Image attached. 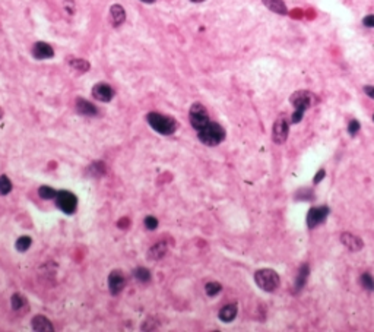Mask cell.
<instances>
[{"label":"cell","mask_w":374,"mask_h":332,"mask_svg":"<svg viewBox=\"0 0 374 332\" xmlns=\"http://www.w3.org/2000/svg\"><path fill=\"white\" fill-rule=\"evenodd\" d=\"M126 286V278L123 275V272L120 271H113L109 277V288L113 296H117L119 293L123 291V288Z\"/></svg>","instance_id":"10"},{"label":"cell","mask_w":374,"mask_h":332,"mask_svg":"<svg viewBox=\"0 0 374 332\" xmlns=\"http://www.w3.org/2000/svg\"><path fill=\"white\" fill-rule=\"evenodd\" d=\"M329 212V206H314V208H310L307 212V220H306L308 228H316L317 225H320L322 222L328 218Z\"/></svg>","instance_id":"7"},{"label":"cell","mask_w":374,"mask_h":332,"mask_svg":"<svg viewBox=\"0 0 374 332\" xmlns=\"http://www.w3.org/2000/svg\"><path fill=\"white\" fill-rule=\"evenodd\" d=\"M254 281L257 284V287L263 291H267V293H272L275 291L276 288L279 287L281 284V278L279 275L273 271V269H259L256 274H254Z\"/></svg>","instance_id":"4"},{"label":"cell","mask_w":374,"mask_h":332,"mask_svg":"<svg viewBox=\"0 0 374 332\" xmlns=\"http://www.w3.org/2000/svg\"><path fill=\"white\" fill-rule=\"evenodd\" d=\"M56 203L65 214H73L76 211L78 199L69 190H59L56 195Z\"/></svg>","instance_id":"6"},{"label":"cell","mask_w":374,"mask_h":332,"mask_svg":"<svg viewBox=\"0 0 374 332\" xmlns=\"http://www.w3.org/2000/svg\"><path fill=\"white\" fill-rule=\"evenodd\" d=\"M76 111L82 116H97L98 114V109L92 103H89L84 98L76 100Z\"/></svg>","instance_id":"14"},{"label":"cell","mask_w":374,"mask_h":332,"mask_svg":"<svg viewBox=\"0 0 374 332\" xmlns=\"http://www.w3.org/2000/svg\"><path fill=\"white\" fill-rule=\"evenodd\" d=\"M0 117H1V114H0Z\"/></svg>","instance_id":"36"},{"label":"cell","mask_w":374,"mask_h":332,"mask_svg":"<svg viewBox=\"0 0 374 332\" xmlns=\"http://www.w3.org/2000/svg\"><path fill=\"white\" fill-rule=\"evenodd\" d=\"M341 242L345 244L350 250H352V252H357V250H360L364 246L363 240L360 237L351 234V233H342L341 234Z\"/></svg>","instance_id":"12"},{"label":"cell","mask_w":374,"mask_h":332,"mask_svg":"<svg viewBox=\"0 0 374 332\" xmlns=\"http://www.w3.org/2000/svg\"><path fill=\"white\" fill-rule=\"evenodd\" d=\"M140 1H143V3H154L155 0H140Z\"/></svg>","instance_id":"33"},{"label":"cell","mask_w":374,"mask_h":332,"mask_svg":"<svg viewBox=\"0 0 374 332\" xmlns=\"http://www.w3.org/2000/svg\"><path fill=\"white\" fill-rule=\"evenodd\" d=\"M133 275H134V278H136L137 281H140V283H146V281L151 280V272H149L146 268H142V266L136 268V269L133 271Z\"/></svg>","instance_id":"19"},{"label":"cell","mask_w":374,"mask_h":332,"mask_svg":"<svg viewBox=\"0 0 374 332\" xmlns=\"http://www.w3.org/2000/svg\"><path fill=\"white\" fill-rule=\"evenodd\" d=\"M221 290H222V286H221L220 283H215V281L208 283V284L205 286V291H206V294H208V296H211V297H214V296L220 294Z\"/></svg>","instance_id":"25"},{"label":"cell","mask_w":374,"mask_h":332,"mask_svg":"<svg viewBox=\"0 0 374 332\" xmlns=\"http://www.w3.org/2000/svg\"><path fill=\"white\" fill-rule=\"evenodd\" d=\"M32 56L38 60H45V59H51L54 56V50L50 44H47L44 41H38L32 47Z\"/></svg>","instance_id":"11"},{"label":"cell","mask_w":374,"mask_h":332,"mask_svg":"<svg viewBox=\"0 0 374 332\" xmlns=\"http://www.w3.org/2000/svg\"><path fill=\"white\" fill-rule=\"evenodd\" d=\"M146 120L155 132L161 135H173L177 131V122L170 116H164L161 113H149L146 116Z\"/></svg>","instance_id":"3"},{"label":"cell","mask_w":374,"mask_h":332,"mask_svg":"<svg viewBox=\"0 0 374 332\" xmlns=\"http://www.w3.org/2000/svg\"><path fill=\"white\" fill-rule=\"evenodd\" d=\"M165 250H167V247H165L164 243L155 244L154 247L149 250V258L151 259H159V258H162L165 255Z\"/></svg>","instance_id":"20"},{"label":"cell","mask_w":374,"mask_h":332,"mask_svg":"<svg viewBox=\"0 0 374 332\" xmlns=\"http://www.w3.org/2000/svg\"><path fill=\"white\" fill-rule=\"evenodd\" d=\"M69 65H70V67H73L75 70H78V72H87V70H89V63L87 60H84V59H72L69 62Z\"/></svg>","instance_id":"21"},{"label":"cell","mask_w":374,"mask_h":332,"mask_svg":"<svg viewBox=\"0 0 374 332\" xmlns=\"http://www.w3.org/2000/svg\"><path fill=\"white\" fill-rule=\"evenodd\" d=\"M31 243H32L31 237H28V236H22V237H19V239L16 240L15 247H16V250H19V252H26V250L31 247Z\"/></svg>","instance_id":"23"},{"label":"cell","mask_w":374,"mask_h":332,"mask_svg":"<svg viewBox=\"0 0 374 332\" xmlns=\"http://www.w3.org/2000/svg\"><path fill=\"white\" fill-rule=\"evenodd\" d=\"M199 141L208 147H217L225 139V129L221 126L220 123L209 122L208 126H205L202 131L198 132Z\"/></svg>","instance_id":"2"},{"label":"cell","mask_w":374,"mask_h":332,"mask_svg":"<svg viewBox=\"0 0 374 332\" xmlns=\"http://www.w3.org/2000/svg\"><path fill=\"white\" fill-rule=\"evenodd\" d=\"M189 120H190V125L193 126V129L196 131H202L205 126H208V123L211 122L209 120V116H208V111L206 109L200 104V103H195L192 107H190V111H189Z\"/></svg>","instance_id":"5"},{"label":"cell","mask_w":374,"mask_h":332,"mask_svg":"<svg viewBox=\"0 0 374 332\" xmlns=\"http://www.w3.org/2000/svg\"><path fill=\"white\" fill-rule=\"evenodd\" d=\"M190 1H195V3H202V1H205V0H190Z\"/></svg>","instance_id":"34"},{"label":"cell","mask_w":374,"mask_h":332,"mask_svg":"<svg viewBox=\"0 0 374 332\" xmlns=\"http://www.w3.org/2000/svg\"><path fill=\"white\" fill-rule=\"evenodd\" d=\"M360 129H361V126H360V122H358V120L352 119L351 122L348 123V133H350L351 136H355L357 133L360 132Z\"/></svg>","instance_id":"28"},{"label":"cell","mask_w":374,"mask_h":332,"mask_svg":"<svg viewBox=\"0 0 374 332\" xmlns=\"http://www.w3.org/2000/svg\"><path fill=\"white\" fill-rule=\"evenodd\" d=\"M237 313H239V308H237V305L236 303H231V305H227V306H224L222 309L220 310V319L222 322H233L234 319H236V316H237Z\"/></svg>","instance_id":"15"},{"label":"cell","mask_w":374,"mask_h":332,"mask_svg":"<svg viewBox=\"0 0 374 332\" xmlns=\"http://www.w3.org/2000/svg\"><path fill=\"white\" fill-rule=\"evenodd\" d=\"M110 16L111 23L114 26H120L122 23H125V21H126V10L120 4H113L110 7Z\"/></svg>","instance_id":"13"},{"label":"cell","mask_w":374,"mask_h":332,"mask_svg":"<svg viewBox=\"0 0 374 332\" xmlns=\"http://www.w3.org/2000/svg\"><path fill=\"white\" fill-rule=\"evenodd\" d=\"M373 120H374V114H373Z\"/></svg>","instance_id":"35"},{"label":"cell","mask_w":374,"mask_h":332,"mask_svg":"<svg viewBox=\"0 0 374 332\" xmlns=\"http://www.w3.org/2000/svg\"><path fill=\"white\" fill-rule=\"evenodd\" d=\"M26 305V300L22 294H13L12 296V308L13 310H21Z\"/></svg>","instance_id":"27"},{"label":"cell","mask_w":374,"mask_h":332,"mask_svg":"<svg viewBox=\"0 0 374 332\" xmlns=\"http://www.w3.org/2000/svg\"><path fill=\"white\" fill-rule=\"evenodd\" d=\"M263 4L272 10L273 13H278V15H286L288 13V7H286L285 1L284 0H262Z\"/></svg>","instance_id":"17"},{"label":"cell","mask_w":374,"mask_h":332,"mask_svg":"<svg viewBox=\"0 0 374 332\" xmlns=\"http://www.w3.org/2000/svg\"><path fill=\"white\" fill-rule=\"evenodd\" d=\"M145 227L151 231H154L155 228L158 227V220L155 217H146L145 218Z\"/></svg>","instance_id":"29"},{"label":"cell","mask_w":374,"mask_h":332,"mask_svg":"<svg viewBox=\"0 0 374 332\" xmlns=\"http://www.w3.org/2000/svg\"><path fill=\"white\" fill-rule=\"evenodd\" d=\"M289 133V123L285 117H279L276 119V122L273 123V129H272V139L275 144H284L288 138Z\"/></svg>","instance_id":"8"},{"label":"cell","mask_w":374,"mask_h":332,"mask_svg":"<svg viewBox=\"0 0 374 332\" xmlns=\"http://www.w3.org/2000/svg\"><path fill=\"white\" fill-rule=\"evenodd\" d=\"M32 328H34V331L38 332H51L54 330L53 324L45 316H41V315H38L32 319Z\"/></svg>","instance_id":"16"},{"label":"cell","mask_w":374,"mask_h":332,"mask_svg":"<svg viewBox=\"0 0 374 332\" xmlns=\"http://www.w3.org/2000/svg\"><path fill=\"white\" fill-rule=\"evenodd\" d=\"M92 95L95 100L98 101H103V103H109L113 100L114 97V89L111 88L109 84H104V82H100V84H95L92 87Z\"/></svg>","instance_id":"9"},{"label":"cell","mask_w":374,"mask_h":332,"mask_svg":"<svg viewBox=\"0 0 374 332\" xmlns=\"http://www.w3.org/2000/svg\"><path fill=\"white\" fill-rule=\"evenodd\" d=\"M360 283L361 286L369 290V291H373L374 290V278L370 275V274H363L361 278H360Z\"/></svg>","instance_id":"26"},{"label":"cell","mask_w":374,"mask_h":332,"mask_svg":"<svg viewBox=\"0 0 374 332\" xmlns=\"http://www.w3.org/2000/svg\"><path fill=\"white\" fill-rule=\"evenodd\" d=\"M364 94L367 95V97H370L372 100H374V85H364Z\"/></svg>","instance_id":"31"},{"label":"cell","mask_w":374,"mask_h":332,"mask_svg":"<svg viewBox=\"0 0 374 332\" xmlns=\"http://www.w3.org/2000/svg\"><path fill=\"white\" fill-rule=\"evenodd\" d=\"M38 195H40L43 199H56L57 192H56L53 187H50V186H41V187L38 189Z\"/></svg>","instance_id":"22"},{"label":"cell","mask_w":374,"mask_h":332,"mask_svg":"<svg viewBox=\"0 0 374 332\" xmlns=\"http://www.w3.org/2000/svg\"><path fill=\"white\" fill-rule=\"evenodd\" d=\"M313 101H314V95L306 89H298L289 97V103L294 106V113L291 114L292 125H297L303 120L304 113L311 107Z\"/></svg>","instance_id":"1"},{"label":"cell","mask_w":374,"mask_h":332,"mask_svg":"<svg viewBox=\"0 0 374 332\" xmlns=\"http://www.w3.org/2000/svg\"><path fill=\"white\" fill-rule=\"evenodd\" d=\"M325 176H326V171H325V170H320V171L317 173V176H314V178H313V183H314V184H319V183L325 178Z\"/></svg>","instance_id":"32"},{"label":"cell","mask_w":374,"mask_h":332,"mask_svg":"<svg viewBox=\"0 0 374 332\" xmlns=\"http://www.w3.org/2000/svg\"><path fill=\"white\" fill-rule=\"evenodd\" d=\"M307 277H308V265H303L300 272H298V277L295 280V288L297 290H301V288L306 286L307 283Z\"/></svg>","instance_id":"18"},{"label":"cell","mask_w":374,"mask_h":332,"mask_svg":"<svg viewBox=\"0 0 374 332\" xmlns=\"http://www.w3.org/2000/svg\"><path fill=\"white\" fill-rule=\"evenodd\" d=\"M363 25L367 28H374V15H367L363 18Z\"/></svg>","instance_id":"30"},{"label":"cell","mask_w":374,"mask_h":332,"mask_svg":"<svg viewBox=\"0 0 374 332\" xmlns=\"http://www.w3.org/2000/svg\"><path fill=\"white\" fill-rule=\"evenodd\" d=\"M12 190V181L7 176H0V195H7Z\"/></svg>","instance_id":"24"}]
</instances>
